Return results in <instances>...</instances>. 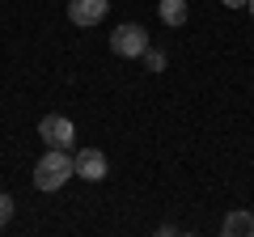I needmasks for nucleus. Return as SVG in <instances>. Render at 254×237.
Returning a JSON list of instances; mask_svg holds the SVG:
<instances>
[{
	"label": "nucleus",
	"instance_id": "1a4fd4ad",
	"mask_svg": "<svg viewBox=\"0 0 254 237\" xmlns=\"http://www.w3.org/2000/svg\"><path fill=\"white\" fill-rule=\"evenodd\" d=\"M13 212H17V203H13V195H4V191H0V229H4V225L13 220Z\"/></svg>",
	"mask_w": 254,
	"mask_h": 237
},
{
	"label": "nucleus",
	"instance_id": "20e7f679",
	"mask_svg": "<svg viewBox=\"0 0 254 237\" xmlns=\"http://www.w3.org/2000/svg\"><path fill=\"white\" fill-rule=\"evenodd\" d=\"M72 165H76V178H85V182H102V178L110 174L102 148H81V153L72 157Z\"/></svg>",
	"mask_w": 254,
	"mask_h": 237
},
{
	"label": "nucleus",
	"instance_id": "f03ea898",
	"mask_svg": "<svg viewBox=\"0 0 254 237\" xmlns=\"http://www.w3.org/2000/svg\"><path fill=\"white\" fill-rule=\"evenodd\" d=\"M110 51L123 55V59H140V55L148 51V30L136 26V21H123V26H115V34H110Z\"/></svg>",
	"mask_w": 254,
	"mask_h": 237
},
{
	"label": "nucleus",
	"instance_id": "f257e3e1",
	"mask_svg": "<svg viewBox=\"0 0 254 237\" xmlns=\"http://www.w3.org/2000/svg\"><path fill=\"white\" fill-rule=\"evenodd\" d=\"M68 178H76V165L68 157V148H47V157L34 165V186L38 191H60Z\"/></svg>",
	"mask_w": 254,
	"mask_h": 237
},
{
	"label": "nucleus",
	"instance_id": "39448f33",
	"mask_svg": "<svg viewBox=\"0 0 254 237\" xmlns=\"http://www.w3.org/2000/svg\"><path fill=\"white\" fill-rule=\"evenodd\" d=\"M110 13V0H68V21L72 26H98Z\"/></svg>",
	"mask_w": 254,
	"mask_h": 237
},
{
	"label": "nucleus",
	"instance_id": "0eeeda50",
	"mask_svg": "<svg viewBox=\"0 0 254 237\" xmlns=\"http://www.w3.org/2000/svg\"><path fill=\"white\" fill-rule=\"evenodd\" d=\"M157 13H161L165 26H187V0H161Z\"/></svg>",
	"mask_w": 254,
	"mask_h": 237
},
{
	"label": "nucleus",
	"instance_id": "7ed1b4c3",
	"mask_svg": "<svg viewBox=\"0 0 254 237\" xmlns=\"http://www.w3.org/2000/svg\"><path fill=\"white\" fill-rule=\"evenodd\" d=\"M38 140H43L47 148H72V140H76L72 118H64V115H43V123H38Z\"/></svg>",
	"mask_w": 254,
	"mask_h": 237
},
{
	"label": "nucleus",
	"instance_id": "9d476101",
	"mask_svg": "<svg viewBox=\"0 0 254 237\" xmlns=\"http://www.w3.org/2000/svg\"><path fill=\"white\" fill-rule=\"evenodd\" d=\"M229 9H246V4H250V0H225Z\"/></svg>",
	"mask_w": 254,
	"mask_h": 237
},
{
	"label": "nucleus",
	"instance_id": "6e6552de",
	"mask_svg": "<svg viewBox=\"0 0 254 237\" xmlns=\"http://www.w3.org/2000/svg\"><path fill=\"white\" fill-rule=\"evenodd\" d=\"M140 59L148 64V72H165V51H153V47H148V51L140 55Z\"/></svg>",
	"mask_w": 254,
	"mask_h": 237
},
{
	"label": "nucleus",
	"instance_id": "9b49d317",
	"mask_svg": "<svg viewBox=\"0 0 254 237\" xmlns=\"http://www.w3.org/2000/svg\"><path fill=\"white\" fill-rule=\"evenodd\" d=\"M246 9H250V13H254V0H250V4H246Z\"/></svg>",
	"mask_w": 254,
	"mask_h": 237
},
{
	"label": "nucleus",
	"instance_id": "423d86ee",
	"mask_svg": "<svg viewBox=\"0 0 254 237\" xmlns=\"http://www.w3.org/2000/svg\"><path fill=\"white\" fill-rule=\"evenodd\" d=\"M225 237H254V212H246V208H233L225 216Z\"/></svg>",
	"mask_w": 254,
	"mask_h": 237
}]
</instances>
